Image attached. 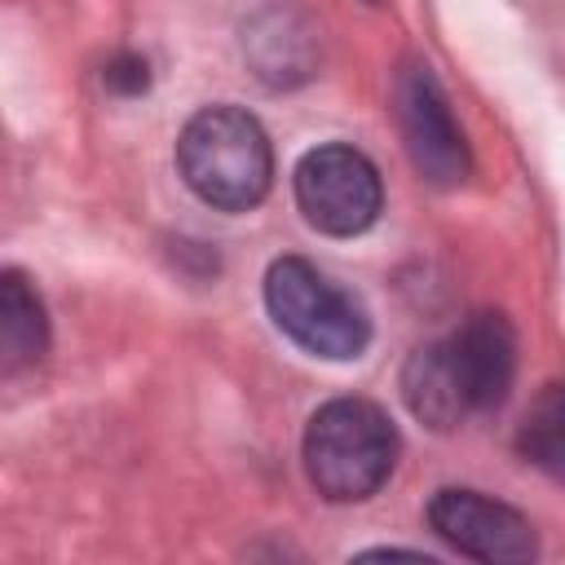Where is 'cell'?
Here are the masks:
<instances>
[{"label":"cell","instance_id":"1","mask_svg":"<svg viewBox=\"0 0 565 565\" xmlns=\"http://www.w3.org/2000/svg\"><path fill=\"white\" fill-rule=\"evenodd\" d=\"M516 380V331L499 309L468 313L450 335L419 344L402 366L406 411L433 433H450L508 402Z\"/></svg>","mask_w":565,"mask_h":565},{"label":"cell","instance_id":"2","mask_svg":"<svg viewBox=\"0 0 565 565\" xmlns=\"http://www.w3.org/2000/svg\"><path fill=\"white\" fill-rule=\"evenodd\" d=\"M397 424L384 406L366 397H331L322 402L300 437V459L309 486L327 503H362L371 499L397 468Z\"/></svg>","mask_w":565,"mask_h":565},{"label":"cell","instance_id":"3","mask_svg":"<svg viewBox=\"0 0 565 565\" xmlns=\"http://www.w3.org/2000/svg\"><path fill=\"white\" fill-rule=\"evenodd\" d=\"M177 172L216 212H247L274 185V146L243 106H203L177 137Z\"/></svg>","mask_w":565,"mask_h":565},{"label":"cell","instance_id":"4","mask_svg":"<svg viewBox=\"0 0 565 565\" xmlns=\"http://www.w3.org/2000/svg\"><path fill=\"white\" fill-rule=\"evenodd\" d=\"M265 309L296 349L322 362H353L371 344L366 305L305 256H278L265 269Z\"/></svg>","mask_w":565,"mask_h":565},{"label":"cell","instance_id":"5","mask_svg":"<svg viewBox=\"0 0 565 565\" xmlns=\"http://www.w3.org/2000/svg\"><path fill=\"white\" fill-rule=\"evenodd\" d=\"M291 185H296V207L305 212V221L331 238L366 234L384 207L380 168L358 146H344V141L305 150L291 172Z\"/></svg>","mask_w":565,"mask_h":565},{"label":"cell","instance_id":"6","mask_svg":"<svg viewBox=\"0 0 565 565\" xmlns=\"http://www.w3.org/2000/svg\"><path fill=\"white\" fill-rule=\"evenodd\" d=\"M397 124L406 154L415 172L441 190L463 185L472 172V154L463 141V128L455 124V110L433 75L428 62H406L397 75Z\"/></svg>","mask_w":565,"mask_h":565},{"label":"cell","instance_id":"7","mask_svg":"<svg viewBox=\"0 0 565 565\" xmlns=\"http://www.w3.org/2000/svg\"><path fill=\"white\" fill-rule=\"evenodd\" d=\"M428 525L433 534L472 561H534L539 534L525 512H516L503 499H490L481 490L446 486L428 499Z\"/></svg>","mask_w":565,"mask_h":565},{"label":"cell","instance_id":"8","mask_svg":"<svg viewBox=\"0 0 565 565\" xmlns=\"http://www.w3.org/2000/svg\"><path fill=\"white\" fill-rule=\"evenodd\" d=\"M49 309L26 269H0V375H22L49 353Z\"/></svg>","mask_w":565,"mask_h":565},{"label":"cell","instance_id":"9","mask_svg":"<svg viewBox=\"0 0 565 565\" xmlns=\"http://www.w3.org/2000/svg\"><path fill=\"white\" fill-rule=\"evenodd\" d=\"M521 455L547 472H561V450H565V411H561V384H547L543 397L530 406L521 437Z\"/></svg>","mask_w":565,"mask_h":565},{"label":"cell","instance_id":"10","mask_svg":"<svg viewBox=\"0 0 565 565\" xmlns=\"http://www.w3.org/2000/svg\"><path fill=\"white\" fill-rule=\"evenodd\" d=\"M106 88L110 93H124V97H137V93H146L150 88V71H146V57H137V53H119V57H110V66H106Z\"/></svg>","mask_w":565,"mask_h":565}]
</instances>
